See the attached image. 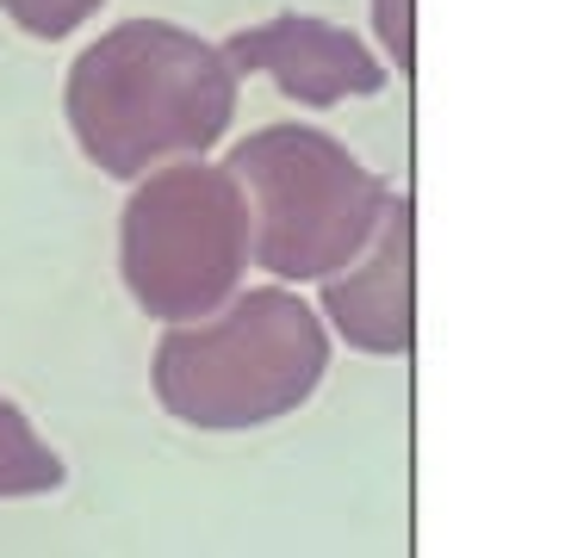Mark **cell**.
I'll return each instance as SVG.
<instances>
[{"label": "cell", "instance_id": "cell-2", "mask_svg": "<svg viewBox=\"0 0 565 558\" xmlns=\"http://www.w3.org/2000/svg\"><path fill=\"white\" fill-rule=\"evenodd\" d=\"M330 329L286 286H255L200 323H174L156 342L150 385L174 422L205 434L280 422L305 410L330 373Z\"/></svg>", "mask_w": 565, "mask_h": 558}, {"label": "cell", "instance_id": "cell-4", "mask_svg": "<svg viewBox=\"0 0 565 558\" xmlns=\"http://www.w3.org/2000/svg\"><path fill=\"white\" fill-rule=\"evenodd\" d=\"M249 267V198L224 162L186 155L131 186L118 217V273L143 316L168 329L200 323L243 292Z\"/></svg>", "mask_w": 565, "mask_h": 558}, {"label": "cell", "instance_id": "cell-7", "mask_svg": "<svg viewBox=\"0 0 565 558\" xmlns=\"http://www.w3.org/2000/svg\"><path fill=\"white\" fill-rule=\"evenodd\" d=\"M63 491V460L56 447L32 428V416L0 397V503L19 496H51Z\"/></svg>", "mask_w": 565, "mask_h": 558}, {"label": "cell", "instance_id": "cell-3", "mask_svg": "<svg viewBox=\"0 0 565 558\" xmlns=\"http://www.w3.org/2000/svg\"><path fill=\"white\" fill-rule=\"evenodd\" d=\"M249 198V255L280 286L330 279L373 243L392 186L317 125H262L224 162Z\"/></svg>", "mask_w": 565, "mask_h": 558}, {"label": "cell", "instance_id": "cell-1", "mask_svg": "<svg viewBox=\"0 0 565 558\" xmlns=\"http://www.w3.org/2000/svg\"><path fill=\"white\" fill-rule=\"evenodd\" d=\"M63 112L100 174L143 181L150 168L205 155L231 137L236 68L174 19H125L75 56Z\"/></svg>", "mask_w": 565, "mask_h": 558}, {"label": "cell", "instance_id": "cell-9", "mask_svg": "<svg viewBox=\"0 0 565 558\" xmlns=\"http://www.w3.org/2000/svg\"><path fill=\"white\" fill-rule=\"evenodd\" d=\"M373 32H380L392 68L411 82L416 75V13H411V0H373Z\"/></svg>", "mask_w": 565, "mask_h": 558}, {"label": "cell", "instance_id": "cell-6", "mask_svg": "<svg viewBox=\"0 0 565 558\" xmlns=\"http://www.w3.org/2000/svg\"><path fill=\"white\" fill-rule=\"evenodd\" d=\"M224 63L236 75H267L286 99L299 106H342V99H366V94H385V63L349 25H330L317 13H280V19H262L249 32L224 37Z\"/></svg>", "mask_w": 565, "mask_h": 558}, {"label": "cell", "instance_id": "cell-8", "mask_svg": "<svg viewBox=\"0 0 565 558\" xmlns=\"http://www.w3.org/2000/svg\"><path fill=\"white\" fill-rule=\"evenodd\" d=\"M106 0H0V13L13 19L25 37H68V32H82L87 19L100 13Z\"/></svg>", "mask_w": 565, "mask_h": 558}, {"label": "cell", "instance_id": "cell-5", "mask_svg": "<svg viewBox=\"0 0 565 558\" xmlns=\"http://www.w3.org/2000/svg\"><path fill=\"white\" fill-rule=\"evenodd\" d=\"M323 329L342 335V347L392 361L416 342V205L411 193H392L373 243L323 286Z\"/></svg>", "mask_w": 565, "mask_h": 558}]
</instances>
